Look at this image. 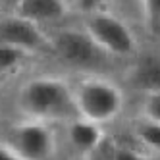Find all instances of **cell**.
Returning a JSON list of instances; mask_svg holds the SVG:
<instances>
[{
  "instance_id": "1",
  "label": "cell",
  "mask_w": 160,
  "mask_h": 160,
  "mask_svg": "<svg viewBox=\"0 0 160 160\" xmlns=\"http://www.w3.org/2000/svg\"><path fill=\"white\" fill-rule=\"evenodd\" d=\"M18 106L29 120L70 122L77 118L73 89L60 77H35L19 87Z\"/></svg>"
},
{
  "instance_id": "2",
  "label": "cell",
  "mask_w": 160,
  "mask_h": 160,
  "mask_svg": "<svg viewBox=\"0 0 160 160\" xmlns=\"http://www.w3.org/2000/svg\"><path fill=\"white\" fill-rule=\"evenodd\" d=\"M73 98L79 118L104 125L120 116L123 108L122 89L102 77H89L73 87Z\"/></svg>"
},
{
  "instance_id": "3",
  "label": "cell",
  "mask_w": 160,
  "mask_h": 160,
  "mask_svg": "<svg viewBox=\"0 0 160 160\" xmlns=\"http://www.w3.org/2000/svg\"><path fill=\"white\" fill-rule=\"evenodd\" d=\"M87 35L97 42V47L106 56L128 58L137 52V39L125 21L114 14L95 12L85 19Z\"/></svg>"
},
{
  "instance_id": "4",
  "label": "cell",
  "mask_w": 160,
  "mask_h": 160,
  "mask_svg": "<svg viewBox=\"0 0 160 160\" xmlns=\"http://www.w3.org/2000/svg\"><path fill=\"white\" fill-rule=\"evenodd\" d=\"M4 143L19 160H50L56 152V137L50 123L39 120L12 125L6 131Z\"/></svg>"
},
{
  "instance_id": "5",
  "label": "cell",
  "mask_w": 160,
  "mask_h": 160,
  "mask_svg": "<svg viewBox=\"0 0 160 160\" xmlns=\"http://www.w3.org/2000/svg\"><path fill=\"white\" fill-rule=\"evenodd\" d=\"M52 50L58 52L64 62L75 68H93L106 56L85 29L60 31L52 41Z\"/></svg>"
},
{
  "instance_id": "6",
  "label": "cell",
  "mask_w": 160,
  "mask_h": 160,
  "mask_svg": "<svg viewBox=\"0 0 160 160\" xmlns=\"http://www.w3.org/2000/svg\"><path fill=\"white\" fill-rule=\"evenodd\" d=\"M0 44L19 48L27 54L47 52L52 48V41L42 35L39 25L18 14L0 19Z\"/></svg>"
},
{
  "instance_id": "7",
  "label": "cell",
  "mask_w": 160,
  "mask_h": 160,
  "mask_svg": "<svg viewBox=\"0 0 160 160\" xmlns=\"http://www.w3.org/2000/svg\"><path fill=\"white\" fill-rule=\"evenodd\" d=\"M16 14L33 23H54L66 18V0H16Z\"/></svg>"
},
{
  "instance_id": "8",
  "label": "cell",
  "mask_w": 160,
  "mask_h": 160,
  "mask_svg": "<svg viewBox=\"0 0 160 160\" xmlns=\"http://www.w3.org/2000/svg\"><path fill=\"white\" fill-rule=\"evenodd\" d=\"M68 139L79 154H93L97 148H100L104 133L102 125L77 116L68 122Z\"/></svg>"
},
{
  "instance_id": "9",
  "label": "cell",
  "mask_w": 160,
  "mask_h": 160,
  "mask_svg": "<svg viewBox=\"0 0 160 160\" xmlns=\"http://www.w3.org/2000/svg\"><path fill=\"white\" fill-rule=\"evenodd\" d=\"M131 83L145 93L160 91V56L148 54L141 62H137L131 70Z\"/></svg>"
},
{
  "instance_id": "10",
  "label": "cell",
  "mask_w": 160,
  "mask_h": 160,
  "mask_svg": "<svg viewBox=\"0 0 160 160\" xmlns=\"http://www.w3.org/2000/svg\"><path fill=\"white\" fill-rule=\"evenodd\" d=\"M133 133H135L137 139L141 141V145H145L148 151L160 152V123L158 122L141 118L139 122L135 123Z\"/></svg>"
},
{
  "instance_id": "11",
  "label": "cell",
  "mask_w": 160,
  "mask_h": 160,
  "mask_svg": "<svg viewBox=\"0 0 160 160\" xmlns=\"http://www.w3.org/2000/svg\"><path fill=\"white\" fill-rule=\"evenodd\" d=\"M27 52L14 48V47H6V44H0V73H10L14 72L16 68H19L23 64Z\"/></svg>"
},
{
  "instance_id": "12",
  "label": "cell",
  "mask_w": 160,
  "mask_h": 160,
  "mask_svg": "<svg viewBox=\"0 0 160 160\" xmlns=\"http://www.w3.org/2000/svg\"><path fill=\"white\" fill-rule=\"evenodd\" d=\"M141 108H143V118L160 123V91L145 93Z\"/></svg>"
},
{
  "instance_id": "13",
  "label": "cell",
  "mask_w": 160,
  "mask_h": 160,
  "mask_svg": "<svg viewBox=\"0 0 160 160\" xmlns=\"http://www.w3.org/2000/svg\"><path fill=\"white\" fill-rule=\"evenodd\" d=\"M143 14L152 33H160V0H143Z\"/></svg>"
},
{
  "instance_id": "14",
  "label": "cell",
  "mask_w": 160,
  "mask_h": 160,
  "mask_svg": "<svg viewBox=\"0 0 160 160\" xmlns=\"http://www.w3.org/2000/svg\"><path fill=\"white\" fill-rule=\"evenodd\" d=\"M108 160H148V158L143 156L141 152L133 151V148H128V147H114Z\"/></svg>"
},
{
  "instance_id": "15",
  "label": "cell",
  "mask_w": 160,
  "mask_h": 160,
  "mask_svg": "<svg viewBox=\"0 0 160 160\" xmlns=\"http://www.w3.org/2000/svg\"><path fill=\"white\" fill-rule=\"evenodd\" d=\"M0 160H19L18 158V154L12 151V148H10L4 141L0 143Z\"/></svg>"
},
{
  "instance_id": "16",
  "label": "cell",
  "mask_w": 160,
  "mask_h": 160,
  "mask_svg": "<svg viewBox=\"0 0 160 160\" xmlns=\"http://www.w3.org/2000/svg\"><path fill=\"white\" fill-rule=\"evenodd\" d=\"M6 4H8V0H0V8H4Z\"/></svg>"
},
{
  "instance_id": "17",
  "label": "cell",
  "mask_w": 160,
  "mask_h": 160,
  "mask_svg": "<svg viewBox=\"0 0 160 160\" xmlns=\"http://www.w3.org/2000/svg\"><path fill=\"white\" fill-rule=\"evenodd\" d=\"M81 2H83V0H81Z\"/></svg>"
}]
</instances>
